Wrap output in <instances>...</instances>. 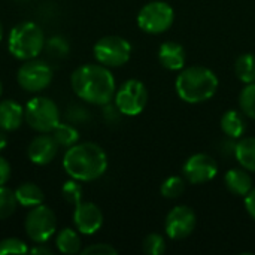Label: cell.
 <instances>
[{"mask_svg":"<svg viewBox=\"0 0 255 255\" xmlns=\"http://www.w3.org/2000/svg\"><path fill=\"white\" fill-rule=\"evenodd\" d=\"M27 244L18 238H7L0 242V255L3 254H27Z\"/></svg>","mask_w":255,"mask_h":255,"instance_id":"obj_29","label":"cell"},{"mask_svg":"<svg viewBox=\"0 0 255 255\" xmlns=\"http://www.w3.org/2000/svg\"><path fill=\"white\" fill-rule=\"evenodd\" d=\"M48 48H49V51H51L52 54H55V55H66V52H67V49H69V45H67V42H66L63 37L55 36V37L49 39Z\"/></svg>","mask_w":255,"mask_h":255,"instance_id":"obj_31","label":"cell"},{"mask_svg":"<svg viewBox=\"0 0 255 255\" xmlns=\"http://www.w3.org/2000/svg\"><path fill=\"white\" fill-rule=\"evenodd\" d=\"M6 145H7V136L3 130V131H0V152L6 148Z\"/></svg>","mask_w":255,"mask_h":255,"instance_id":"obj_35","label":"cell"},{"mask_svg":"<svg viewBox=\"0 0 255 255\" xmlns=\"http://www.w3.org/2000/svg\"><path fill=\"white\" fill-rule=\"evenodd\" d=\"M235 73L238 79L244 84L255 82V55L251 52H245L236 58Z\"/></svg>","mask_w":255,"mask_h":255,"instance_id":"obj_22","label":"cell"},{"mask_svg":"<svg viewBox=\"0 0 255 255\" xmlns=\"http://www.w3.org/2000/svg\"><path fill=\"white\" fill-rule=\"evenodd\" d=\"M235 158L248 172H255V137H241L235 145Z\"/></svg>","mask_w":255,"mask_h":255,"instance_id":"obj_19","label":"cell"},{"mask_svg":"<svg viewBox=\"0 0 255 255\" xmlns=\"http://www.w3.org/2000/svg\"><path fill=\"white\" fill-rule=\"evenodd\" d=\"M142 247H143V253L148 255H163L166 253V241L158 233L148 235Z\"/></svg>","mask_w":255,"mask_h":255,"instance_id":"obj_28","label":"cell"},{"mask_svg":"<svg viewBox=\"0 0 255 255\" xmlns=\"http://www.w3.org/2000/svg\"><path fill=\"white\" fill-rule=\"evenodd\" d=\"M73 223L81 235H94L103 226V212L93 202H81L75 206Z\"/></svg>","mask_w":255,"mask_h":255,"instance_id":"obj_13","label":"cell"},{"mask_svg":"<svg viewBox=\"0 0 255 255\" xmlns=\"http://www.w3.org/2000/svg\"><path fill=\"white\" fill-rule=\"evenodd\" d=\"M182 173L184 178L187 179V182L193 184V185H200V184H206L211 182L217 173H218V163L214 157L199 152L191 155L184 167H182Z\"/></svg>","mask_w":255,"mask_h":255,"instance_id":"obj_12","label":"cell"},{"mask_svg":"<svg viewBox=\"0 0 255 255\" xmlns=\"http://www.w3.org/2000/svg\"><path fill=\"white\" fill-rule=\"evenodd\" d=\"M57 152L58 143L55 142L54 136H49L48 133H42L40 136L34 137L27 148L28 160L36 166L49 164L55 158Z\"/></svg>","mask_w":255,"mask_h":255,"instance_id":"obj_14","label":"cell"},{"mask_svg":"<svg viewBox=\"0 0 255 255\" xmlns=\"http://www.w3.org/2000/svg\"><path fill=\"white\" fill-rule=\"evenodd\" d=\"M55 247L63 254H78L81 251L79 232L73 229H63L55 238Z\"/></svg>","mask_w":255,"mask_h":255,"instance_id":"obj_21","label":"cell"},{"mask_svg":"<svg viewBox=\"0 0 255 255\" xmlns=\"http://www.w3.org/2000/svg\"><path fill=\"white\" fill-rule=\"evenodd\" d=\"M239 106L244 115L255 120V82L247 84L239 96Z\"/></svg>","mask_w":255,"mask_h":255,"instance_id":"obj_26","label":"cell"},{"mask_svg":"<svg viewBox=\"0 0 255 255\" xmlns=\"http://www.w3.org/2000/svg\"><path fill=\"white\" fill-rule=\"evenodd\" d=\"M96 60L106 67L124 66L131 57V45L121 36H105L93 48Z\"/></svg>","mask_w":255,"mask_h":255,"instance_id":"obj_9","label":"cell"},{"mask_svg":"<svg viewBox=\"0 0 255 255\" xmlns=\"http://www.w3.org/2000/svg\"><path fill=\"white\" fill-rule=\"evenodd\" d=\"M197 224V215L196 212L185 205L175 206L172 211H169L166 221H164V230L166 235L173 241H181L188 238Z\"/></svg>","mask_w":255,"mask_h":255,"instance_id":"obj_11","label":"cell"},{"mask_svg":"<svg viewBox=\"0 0 255 255\" xmlns=\"http://www.w3.org/2000/svg\"><path fill=\"white\" fill-rule=\"evenodd\" d=\"M84 255H117L118 251L109 244H94L81 251Z\"/></svg>","mask_w":255,"mask_h":255,"instance_id":"obj_30","label":"cell"},{"mask_svg":"<svg viewBox=\"0 0 255 255\" xmlns=\"http://www.w3.org/2000/svg\"><path fill=\"white\" fill-rule=\"evenodd\" d=\"M24 229L31 242L45 244L57 232V217L51 208L42 203L30 209L24 221Z\"/></svg>","mask_w":255,"mask_h":255,"instance_id":"obj_8","label":"cell"},{"mask_svg":"<svg viewBox=\"0 0 255 255\" xmlns=\"http://www.w3.org/2000/svg\"><path fill=\"white\" fill-rule=\"evenodd\" d=\"M223 133L230 139H241L247 131V121L239 111H227L220 121Z\"/></svg>","mask_w":255,"mask_h":255,"instance_id":"obj_18","label":"cell"},{"mask_svg":"<svg viewBox=\"0 0 255 255\" xmlns=\"http://www.w3.org/2000/svg\"><path fill=\"white\" fill-rule=\"evenodd\" d=\"M24 120L30 128L39 133H52L60 124V111L48 97H33L24 108Z\"/></svg>","mask_w":255,"mask_h":255,"instance_id":"obj_5","label":"cell"},{"mask_svg":"<svg viewBox=\"0 0 255 255\" xmlns=\"http://www.w3.org/2000/svg\"><path fill=\"white\" fill-rule=\"evenodd\" d=\"M52 136H54L55 142L58 143V146H63V148H70L75 143H78V140H79L78 130L70 124H61L60 123L52 130Z\"/></svg>","mask_w":255,"mask_h":255,"instance_id":"obj_23","label":"cell"},{"mask_svg":"<svg viewBox=\"0 0 255 255\" xmlns=\"http://www.w3.org/2000/svg\"><path fill=\"white\" fill-rule=\"evenodd\" d=\"M73 93L84 102L105 106L115 96L117 85L112 72L103 64H84L70 78Z\"/></svg>","mask_w":255,"mask_h":255,"instance_id":"obj_1","label":"cell"},{"mask_svg":"<svg viewBox=\"0 0 255 255\" xmlns=\"http://www.w3.org/2000/svg\"><path fill=\"white\" fill-rule=\"evenodd\" d=\"M78 182L79 181L72 179V181L64 182V185L61 187V196H63V199L69 205H73V206H76L78 203H81L82 202V196H84V190H82L81 184H78Z\"/></svg>","mask_w":255,"mask_h":255,"instance_id":"obj_27","label":"cell"},{"mask_svg":"<svg viewBox=\"0 0 255 255\" xmlns=\"http://www.w3.org/2000/svg\"><path fill=\"white\" fill-rule=\"evenodd\" d=\"M16 208L18 202L15 191L4 185H0V220H6L10 215H13Z\"/></svg>","mask_w":255,"mask_h":255,"instance_id":"obj_25","label":"cell"},{"mask_svg":"<svg viewBox=\"0 0 255 255\" xmlns=\"http://www.w3.org/2000/svg\"><path fill=\"white\" fill-rule=\"evenodd\" d=\"M158 60L167 70L178 72L185 67V49L178 42H164L158 48Z\"/></svg>","mask_w":255,"mask_h":255,"instance_id":"obj_15","label":"cell"},{"mask_svg":"<svg viewBox=\"0 0 255 255\" xmlns=\"http://www.w3.org/2000/svg\"><path fill=\"white\" fill-rule=\"evenodd\" d=\"M245 208L251 218L255 220V187H253V190L245 196Z\"/></svg>","mask_w":255,"mask_h":255,"instance_id":"obj_33","label":"cell"},{"mask_svg":"<svg viewBox=\"0 0 255 255\" xmlns=\"http://www.w3.org/2000/svg\"><path fill=\"white\" fill-rule=\"evenodd\" d=\"M63 167L72 179L79 182L96 181L108 170V155L105 149L94 142L75 143L67 148Z\"/></svg>","mask_w":255,"mask_h":255,"instance_id":"obj_2","label":"cell"},{"mask_svg":"<svg viewBox=\"0 0 255 255\" xmlns=\"http://www.w3.org/2000/svg\"><path fill=\"white\" fill-rule=\"evenodd\" d=\"M24 120V109L15 100L0 102V128L4 131L16 130Z\"/></svg>","mask_w":255,"mask_h":255,"instance_id":"obj_17","label":"cell"},{"mask_svg":"<svg viewBox=\"0 0 255 255\" xmlns=\"http://www.w3.org/2000/svg\"><path fill=\"white\" fill-rule=\"evenodd\" d=\"M218 76L205 66H191L179 70L175 82L176 93L185 103L197 105L211 100L218 90Z\"/></svg>","mask_w":255,"mask_h":255,"instance_id":"obj_3","label":"cell"},{"mask_svg":"<svg viewBox=\"0 0 255 255\" xmlns=\"http://www.w3.org/2000/svg\"><path fill=\"white\" fill-rule=\"evenodd\" d=\"M1 91H3V85H1V81H0V96H1Z\"/></svg>","mask_w":255,"mask_h":255,"instance_id":"obj_37","label":"cell"},{"mask_svg":"<svg viewBox=\"0 0 255 255\" xmlns=\"http://www.w3.org/2000/svg\"><path fill=\"white\" fill-rule=\"evenodd\" d=\"M43 30L33 21L16 24L7 37V49L18 60H33L45 48Z\"/></svg>","mask_w":255,"mask_h":255,"instance_id":"obj_4","label":"cell"},{"mask_svg":"<svg viewBox=\"0 0 255 255\" xmlns=\"http://www.w3.org/2000/svg\"><path fill=\"white\" fill-rule=\"evenodd\" d=\"M224 184L232 194L239 196V197H245L254 187L250 172L244 169L242 166L227 170L224 176Z\"/></svg>","mask_w":255,"mask_h":255,"instance_id":"obj_16","label":"cell"},{"mask_svg":"<svg viewBox=\"0 0 255 255\" xmlns=\"http://www.w3.org/2000/svg\"><path fill=\"white\" fill-rule=\"evenodd\" d=\"M3 37V25H1V21H0V40Z\"/></svg>","mask_w":255,"mask_h":255,"instance_id":"obj_36","label":"cell"},{"mask_svg":"<svg viewBox=\"0 0 255 255\" xmlns=\"http://www.w3.org/2000/svg\"><path fill=\"white\" fill-rule=\"evenodd\" d=\"M15 196H16V202L19 206L24 208H34L43 203L45 200V194L42 191V188L33 182H24L21 184L16 190H15Z\"/></svg>","mask_w":255,"mask_h":255,"instance_id":"obj_20","label":"cell"},{"mask_svg":"<svg viewBox=\"0 0 255 255\" xmlns=\"http://www.w3.org/2000/svg\"><path fill=\"white\" fill-rule=\"evenodd\" d=\"M115 106L126 117H136L148 105V90L139 79H128L115 91Z\"/></svg>","mask_w":255,"mask_h":255,"instance_id":"obj_7","label":"cell"},{"mask_svg":"<svg viewBox=\"0 0 255 255\" xmlns=\"http://www.w3.org/2000/svg\"><path fill=\"white\" fill-rule=\"evenodd\" d=\"M10 173H12V169H10L9 161L0 157V185H4L10 179Z\"/></svg>","mask_w":255,"mask_h":255,"instance_id":"obj_32","label":"cell"},{"mask_svg":"<svg viewBox=\"0 0 255 255\" xmlns=\"http://www.w3.org/2000/svg\"><path fill=\"white\" fill-rule=\"evenodd\" d=\"M175 19L173 7L161 0L146 3L137 13V25L149 34H161L167 31Z\"/></svg>","mask_w":255,"mask_h":255,"instance_id":"obj_6","label":"cell"},{"mask_svg":"<svg viewBox=\"0 0 255 255\" xmlns=\"http://www.w3.org/2000/svg\"><path fill=\"white\" fill-rule=\"evenodd\" d=\"M39 247H34V248H31V250H28V253L30 254H52V250H49L48 247H43L42 244H37Z\"/></svg>","mask_w":255,"mask_h":255,"instance_id":"obj_34","label":"cell"},{"mask_svg":"<svg viewBox=\"0 0 255 255\" xmlns=\"http://www.w3.org/2000/svg\"><path fill=\"white\" fill-rule=\"evenodd\" d=\"M19 87L28 93L43 91L52 81V69L42 60H27L16 72Z\"/></svg>","mask_w":255,"mask_h":255,"instance_id":"obj_10","label":"cell"},{"mask_svg":"<svg viewBox=\"0 0 255 255\" xmlns=\"http://www.w3.org/2000/svg\"><path fill=\"white\" fill-rule=\"evenodd\" d=\"M187 179L182 176H169L160 187V193L164 199H178L185 191Z\"/></svg>","mask_w":255,"mask_h":255,"instance_id":"obj_24","label":"cell"}]
</instances>
